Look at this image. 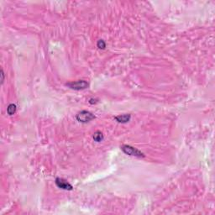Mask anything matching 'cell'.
Wrapping results in <instances>:
<instances>
[{
    "instance_id": "obj_7",
    "label": "cell",
    "mask_w": 215,
    "mask_h": 215,
    "mask_svg": "<svg viewBox=\"0 0 215 215\" xmlns=\"http://www.w3.org/2000/svg\"><path fill=\"white\" fill-rule=\"evenodd\" d=\"M103 138H104L103 137V134L100 131H97L93 134V139H94L96 142H100V141H102L103 139Z\"/></svg>"
},
{
    "instance_id": "obj_4",
    "label": "cell",
    "mask_w": 215,
    "mask_h": 215,
    "mask_svg": "<svg viewBox=\"0 0 215 215\" xmlns=\"http://www.w3.org/2000/svg\"><path fill=\"white\" fill-rule=\"evenodd\" d=\"M56 184L59 188H62L64 190H72V186L67 182L66 181H65L62 178H57L56 179Z\"/></svg>"
},
{
    "instance_id": "obj_9",
    "label": "cell",
    "mask_w": 215,
    "mask_h": 215,
    "mask_svg": "<svg viewBox=\"0 0 215 215\" xmlns=\"http://www.w3.org/2000/svg\"><path fill=\"white\" fill-rule=\"evenodd\" d=\"M1 83L3 84V82H4V71L3 70H1Z\"/></svg>"
},
{
    "instance_id": "obj_3",
    "label": "cell",
    "mask_w": 215,
    "mask_h": 215,
    "mask_svg": "<svg viewBox=\"0 0 215 215\" xmlns=\"http://www.w3.org/2000/svg\"><path fill=\"white\" fill-rule=\"evenodd\" d=\"M66 86H68L70 88L74 89V90H82V89L88 88L89 84L88 82L84 81V80H79L76 82H69L66 84Z\"/></svg>"
},
{
    "instance_id": "obj_2",
    "label": "cell",
    "mask_w": 215,
    "mask_h": 215,
    "mask_svg": "<svg viewBox=\"0 0 215 215\" xmlns=\"http://www.w3.org/2000/svg\"><path fill=\"white\" fill-rule=\"evenodd\" d=\"M76 120L78 122H81V123H88L89 121L93 120L95 119L94 114H93L92 113H90L88 111H86V110H83L82 112L78 113L76 116Z\"/></svg>"
},
{
    "instance_id": "obj_5",
    "label": "cell",
    "mask_w": 215,
    "mask_h": 215,
    "mask_svg": "<svg viewBox=\"0 0 215 215\" xmlns=\"http://www.w3.org/2000/svg\"><path fill=\"white\" fill-rule=\"evenodd\" d=\"M130 118H131L130 114H121L119 116H116L115 120L120 123H127L130 120Z\"/></svg>"
},
{
    "instance_id": "obj_8",
    "label": "cell",
    "mask_w": 215,
    "mask_h": 215,
    "mask_svg": "<svg viewBox=\"0 0 215 215\" xmlns=\"http://www.w3.org/2000/svg\"><path fill=\"white\" fill-rule=\"evenodd\" d=\"M97 45H98V47L99 49H104V48L106 47V44H105V42H104L103 40H98V43H97Z\"/></svg>"
},
{
    "instance_id": "obj_6",
    "label": "cell",
    "mask_w": 215,
    "mask_h": 215,
    "mask_svg": "<svg viewBox=\"0 0 215 215\" xmlns=\"http://www.w3.org/2000/svg\"><path fill=\"white\" fill-rule=\"evenodd\" d=\"M16 105L13 104V103H11L8 105V107L7 108V113L8 115H13V114H15L16 112Z\"/></svg>"
},
{
    "instance_id": "obj_1",
    "label": "cell",
    "mask_w": 215,
    "mask_h": 215,
    "mask_svg": "<svg viewBox=\"0 0 215 215\" xmlns=\"http://www.w3.org/2000/svg\"><path fill=\"white\" fill-rule=\"evenodd\" d=\"M121 150L123 151L124 153H125L126 155H129V156H136V157H144L145 156V155L141 151H139L138 149L134 148L130 146L124 145V146H121Z\"/></svg>"
}]
</instances>
